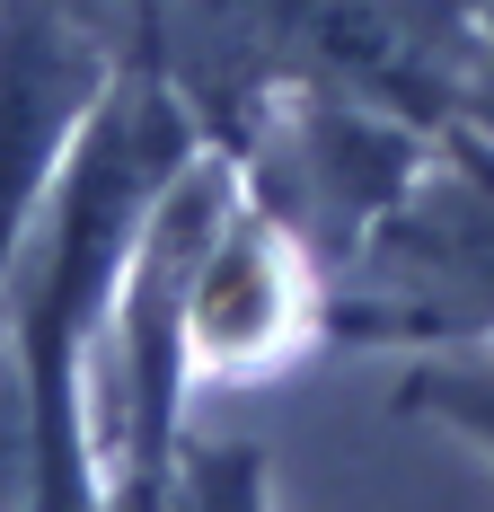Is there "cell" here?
Instances as JSON below:
<instances>
[{"mask_svg":"<svg viewBox=\"0 0 494 512\" xmlns=\"http://www.w3.org/2000/svg\"><path fill=\"white\" fill-rule=\"evenodd\" d=\"M168 512H274V477L256 442H186Z\"/></svg>","mask_w":494,"mask_h":512,"instance_id":"cell-5","label":"cell"},{"mask_svg":"<svg viewBox=\"0 0 494 512\" xmlns=\"http://www.w3.org/2000/svg\"><path fill=\"white\" fill-rule=\"evenodd\" d=\"M433 142L442 133H424L371 98H345V89H274L239 133V151L221 159L239 168V195L274 212L327 283L424 177Z\"/></svg>","mask_w":494,"mask_h":512,"instance_id":"cell-2","label":"cell"},{"mask_svg":"<svg viewBox=\"0 0 494 512\" xmlns=\"http://www.w3.org/2000/svg\"><path fill=\"white\" fill-rule=\"evenodd\" d=\"M397 407L433 415V424H450V433H468V442L494 451V345H450V354L415 362L397 380Z\"/></svg>","mask_w":494,"mask_h":512,"instance_id":"cell-4","label":"cell"},{"mask_svg":"<svg viewBox=\"0 0 494 512\" xmlns=\"http://www.w3.org/2000/svg\"><path fill=\"white\" fill-rule=\"evenodd\" d=\"M318 265L265 204L230 195L212 221L186 283V345H195V380H256L300 345H318Z\"/></svg>","mask_w":494,"mask_h":512,"instance_id":"cell-3","label":"cell"},{"mask_svg":"<svg viewBox=\"0 0 494 512\" xmlns=\"http://www.w3.org/2000/svg\"><path fill=\"white\" fill-rule=\"evenodd\" d=\"M336 345H494V142L450 124L397 212L327 274Z\"/></svg>","mask_w":494,"mask_h":512,"instance_id":"cell-1","label":"cell"}]
</instances>
